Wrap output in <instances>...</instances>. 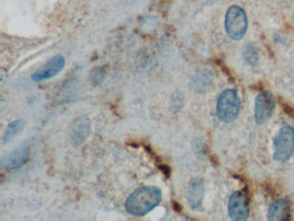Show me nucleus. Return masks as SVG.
Wrapping results in <instances>:
<instances>
[{"mask_svg":"<svg viewBox=\"0 0 294 221\" xmlns=\"http://www.w3.org/2000/svg\"><path fill=\"white\" fill-rule=\"evenodd\" d=\"M204 184L199 180H194L190 183L186 193L189 206L192 208H198L201 205L204 197Z\"/></svg>","mask_w":294,"mask_h":221,"instance_id":"11","label":"nucleus"},{"mask_svg":"<svg viewBox=\"0 0 294 221\" xmlns=\"http://www.w3.org/2000/svg\"><path fill=\"white\" fill-rule=\"evenodd\" d=\"M91 132V121L87 116H79L74 120L69 128V138L74 146L82 145L89 137Z\"/></svg>","mask_w":294,"mask_h":221,"instance_id":"5","label":"nucleus"},{"mask_svg":"<svg viewBox=\"0 0 294 221\" xmlns=\"http://www.w3.org/2000/svg\"><path fill=\"white\" fill-rule=\"evenodd\" d=\"M31 147L30 143L25 142L13 149L3 159V167L10 170L22 168L28 162L31 155Z\"/></svg>","mask_w":294,"mask_h":221,"instance_id":"9","label":"nucleus"},{"mask_svg":"<svg viewBox=\"0 0 294 221\" xmlns=\"http://www.w3.org/2000/svg\"><path fill=\"white\" fill-rule=\"evenodd\" d=\"M294 151V129L284 126L274 139V158L284 162L291 157Z\"/></svg>","mask_w":294,"mask_h":221,"instance_id":"4","label":"nucleus"},{"mask_svg":"<svg viewBox=\"0 0 294 221\" xmlns=\"http://www.w3.org/2000/svg\"><path fill=\"white\" fill-rule=\"evenodd\" d=\"M229 217L233 221H246L250 214L249 200L243 192H235L229 198Z\"/></svg>","mask_w":294,"mask_h":221,"instance_id":"7","label":"nucleus"},{"mask_svg":"<svg viewBox=\"0 0 294 221\" xmlns=\"http://www.w3.org/2000/svg\"><path fill=\"white\" fill-rule=\"evenodd\" d=\"M24 128H25V121L24 119H17L10 122V124L7 125L6 129L3 132V138H2L3 145H7L13 141L14 139H16V138L24 131Z\"/></svg>","mask_w":294,"mask_h":221,"instance_id":"12","label":"nucleus"},{"mask_svg":"<svg viewBox=\"0 0 294 221\" xmlns=\"http://www.w3.org/2000/svg\"><path fill=\"white\" fill-rule=\"evenodd\" d=\"M162 193L156 186H142L134 191L125 202V210L128 214L142 217L161 203Z\"/></svg>","mask_w":294,"mask_h":221,"instance_id":"1","label":"nucleus"},{"mask_svg":"<svg viewBox=\"0 0 294 221\" xmlns=\"http://www.w3.org/2000/svg\"><path fill=\"white\" fill-rule=\"evenodd\" d=\"M66 65V60L62 55H56L46 62L37 72L31 75V79L35 82H40L46 79H51L62 72Z\"/></svg>","mask_w":294,"mask_h":221,"instance_id":"8","label":"nucleus"},{"mask_svg":"<svg viewBox=\"0 0 294 221\" xmlns=\"http://www.w3.org/2000/svg\"><path fill=\"white\" fill-rule=\"evenodd\" d=\"M225 29L229 37L238 41L246 34L248 19L245 11L237 5L229 7L225 16Z\"/></svg>","mask_w":294,"mask_h":221,"instance_id":"3","label":"nucleus"},{"mask_svg":"<svg viewBox=\"0 0 294 221\" xmlns=\"http://www.w3.org/2000/svg\"><path fill=\"white\" fill-rule=\"evenodd\" d=\"M243 58L245 60V62L250 65L254 66L257 64V62H258V58H259V55H258V52H257L256 45L250 42L244 47Z\"/></svg>","mask_w":294,"mask_h":221,"instance_id":"13","label":"nucleus"},{"mask_svg":"<svg viewBox=\"0 0 294 221\" xmlns=\"http://www.w3.org/2000/svg\"><path fill=\"white\" fill-rule=\"evenodd\" d=\"M290 219V207L284 199L278 200L271 206L268 220L271 221H285Z\"/></svg>","mask_w":294,"mask_h":221,"instance_id":"10","label":"nucleus"},{"mask_svg":"<svg viewBox=\"0 0 294 221\" xmlns=\"http://www.w3.org/2000/svg\"><path fill=\"white\" fill-rule=\"evenodd\" d=\"M274 108V96L269 92H262L257 97L255 118L257 124H262L270 118Z\"/></svg>","mask_w":294,"mask_h":221,"instance_id":"6","label":"nucleus"},{"mask_svg":"<svg viewBox=\"0 0 294 221\" xmlns=\"http://www.w3.org/2000/svg\"><path fill=\"white\" fill-rule=\"evenodd\" d=\"M240 109V99L236 90L227 89L219 96L217 114L220 120L230 123L238 116Z\"/></svg>","mask_w":294,"mask_h":221,"instance_id":"2","label":"nucleus"}]
</instances>
